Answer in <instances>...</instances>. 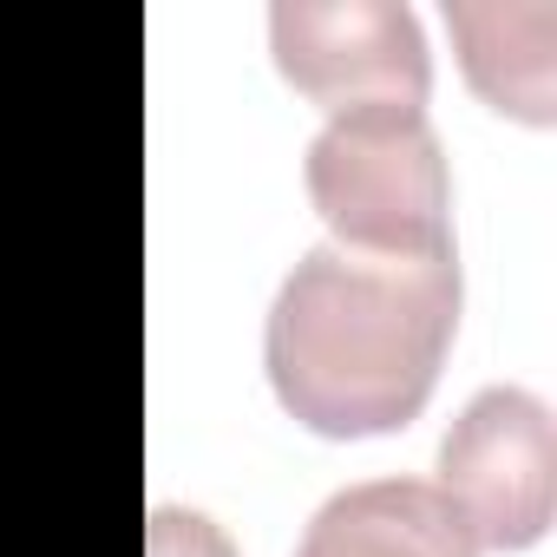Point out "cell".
Here are the masks:
<instances>
[{"label":"cell","mask_w":557,"mask_h":557,"mask_svg":"<svg viewBox=\"0 0 557 557\" xmlns=\"http://www.w3.org/2000/svg\"><path fill=\"white\" fill-rule=\"evenodd\" d=\"M459 329V256L309 249L262 329L283 413L322 440H374L420 420Z\"/></svg>","instance_id":"cell-1"},{"label":"cell","mask_w":557,"mask_h":557,"mask_svg":"<svg viewBox=\"0 0 557 557\" xmlns=\"http://www.w3.org/2000/svg\"><path fill=\"white\" fill-rule=\"evenodd\" d=\"M309 203L335 230V249L355 256H433L446 236V151L420 106H361L335 112L309 145Z\"/></svg>","instance_id":"cell-2"},{"label":"cell","mask_w":557,"mask_h":557,"mask_svg":"<svg viewBox=\"0 0 557 557\" xmlns=\"http://www.w3.org/2000/svg\"><path fill=\"white\" fill-rule=\"evenodd\" d=\"M440 498L479 550H531L557 511L550 407L524 387L472 394L440 446Z\"/></svg>","instance_id":"cell-3"},{"label":"cell","mask_w":557,"mask_h":557,"mask_svg":"<svg viewBox=\"0 0 557 557\" xmlns=\"http://www.w3.org/2000/svg\"><path fill=\"white\" fill-rule=\"evenodd\" d=\"M269 53L329 119L361 106H426L433 92L426 34L400 0H275Z\"/></svg>","instance_id":"cell-4"},{"label":"cell","mask_w":557,"mask_h":557,"mask_svg":"<svg viewBox=\"0 0 557 557\" xmlns=\"http://www.w3.org/2000/svg\"><path fill=\"white\" fill-rule=\"evenodd\" d=\"M296 557H479V544L466 537L440 485L368 479V485L335 492L309 518Z\"/></svg>","instance_id":"cell-5"},{"label":"cell","mask_w":557,"mask_h":557,"mask_svg":"<svg viewBox=\"0 0 557 557\" xmlns=\"http://www.w3.org/2000/svg\"><path fill=\"white\" fill-rule=\"evenodd\" d=\"M446 27L459 40V66L472 92L518 119V125H550L557 119V73H550V8H453Z\"/></svg>","instance_id":"cell-6"},{"label":"cell","mask_w":557,"mask_h":557,"mask_svg":"<svg viewBox=\"0 0 557 557\" xmlns=\"http://www.w3.org/2000/svg\"><path fill=\"white\" fill-rule=\"evenodd\" d=\"M145 557H236L230 537L203 518V511H177V505H158L151 511V537H145Z\"/></svg>","instance_id":"cell-7"}]
</instances>
